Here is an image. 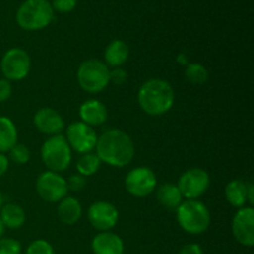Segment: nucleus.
<instances>
[{"mask_svg":"<svg viewBox=\"0 0 254 254\" xmlns=\"http://www.w3.org/2000/svg\"><path fill=\"white\" fill-rule=\"evenodd\" d=\"M156 188V176L151 169L139 166L128 173L126 178V189L134 197H146Z\"/></svg>","mask_w":254,"mask_h":254,"instance_id":"9d476101","label":"nucleus"},{"mask_svg":"<svg viewBox=\"0 0 254 254\" xmlns=\"http://www.w3.org/2000/svg\"><path fill=\"white\" fill-rule=\"evenodd\" d=\"M17 130L11 119L0 117V153L9 151L16 144Z\"/></svg>","mask_w":254,"mask_h":254,"instance_id":"412c9836","label":"nucleus"},{"mask_svg":"<svg viewBox=\"0 0 254 254\" xmlns=\"http://www.w3.org/2000/svg\"><path fill=\"white\" fill-rule=\"evenodd\" d=\"M247 185V201H250L251 206L254 203V195H253V185L251 183L246 184Z\"/></svg>","mask_w":254,"mask_h":254,"instance_id":"72a5a7b5","label":"nucleus"},{"mask_svg":"<svg viewBox=\"0 0 254 254\" xmlns=\"http://www.w3.org/2000/svg\"><path fill=\"white\" fill-rule=\"evenodd\" d=\"M57 216L64 225H74L82 216V207L74 197H64L57 207Z\"/></svg>","mask_w":254,"mask_h":254,"instance_id":"f3484780","label":"nucleus"},{"mask_svg":"<svg viewBox=\"0 0 254 254\" xmlns=\"http://www.w3.org/2000/svg\"><path fill=\"white\" fill-rule=\"evenodd\" d=\"M129 57V47L122 40H113L111 44L107 46L104 51V60L108 66L121 67L122 64H126V61Z\"/></svg>","mask_w":254,"mask_h":254,"instance_id":"a211bd4d","label":"nucleus"},{"mask_svg":"<svg viewBox=\"0 0 254 254\" xmlns=\"http://www.w3.org/2000/svg\"><path fill=\"white\" fill-rule=\"evenodd\" d=\"M77 79L86 92L99 93L109 84L108 66L99 60H87L78 67Z\"/></svg>","mask_w":254,"mask_h":254,"instance_id":"423d86ee","label":"nucleus"},{"mask_svg":"<svg viewBox=\"0 0 254 254\" xmlns=\"http://www.w3.org/2000/svg\"><path fill=\"white\" fill-rule=\"evenodd\" d=\"M10 159L16 164H26L30 160V154L29 148L24 144H15L11 149L9 150Z\"/></svg>","mask_w":254,"mask_h":254,"instance_id":"393cba45","label":"nucleus"},{"mask_svg":"<svg viewBox=\"0 0 254 254\" xmlns=\"http://www.w3.org/2000/svg\"><path fill=\"white\" fill-rule=\"evenodd\" d=\"M26 254H55L54 248L47 241L36 240L27 247Z\"/></svg>","mask_w":254,"mask_h":254,"instance_id":"a878e982","label":"nucleus"},{"mask_svg":"<svg viewBox=\"0 0 254 254\" xmlns=\"http://www.w3.org/2000/svg\"><path fill=\"white\" fill-rule=\"evenodd\" d=\"M4 231H5V227H4V225H2L1 220H0V238H2V235H4Z\"/></svg>","mask_w":254,"mask_h":254,"instance_id":"f704fd0d","label":"nucleus"},{"mask_svg":"<svg viewBox=\"0 0 254 254\" xmlns=\"http://www.w3.org/2000/svg\"><path fill=\"white\" fill-rule=\"evenodd\" d=\"M0 254H21V245L12 238H0Z\"/></svg>","mask_w":254,"mask_h":254,"instance_id":"bb28decb","label":"nucleus"},{"mask_svg":"<svg viewBox=\"0 0 254 254\" xmlns=\"http://www.w3.org/2000/svg\"><path fill=\"white\" fill-rule=\"evenodd\" d=\"M0 220H1L4 227L10 228V230H17V228L22 227L25 220H26V216H25L24 210L19 205L6 203L1 207Z\"/></svg>","mask_w":254,"mask_h":254,"instance_id":"aec40b11","label":"nucleus"},{"mask_svg":"<svg viewBox=\"0 0 254 254\" xmlns=\"http://www.w3.org/2000/svg\"><path fill=\"white\" fill-rule=\"evenodd\" d=\"M179 254H203V251L197 243H190V245H186L185 247L181 248Z\"/></svg>","mask_w":254,"mask_h":254,"instance_id":"2f4dec72","label":"nucleus"},{"mask_svg":"<svg viewBox=\"0 0 254 254\" xmlns=\"http://www.w3.org/2000/svg\"><path fill=\"white\" fill-rule=\"evenodd\" d=\"M79 117L87 126H102L107 121L108 112L103 103L96 99H91V101H86L79 107Z\"/></svg>","mask_w":254,"mask_h":254,"instance_id":"dca6fc26","label":"nucleus"},{"mask_svg":"<svg viewBox=\"0 0 254 254\" xmlns=\"http://www.w3.org/2000/svg\"><path fill=\"white\" fill-rule=\"evenodd\" d=\"M52 9L59 12H69L76 7L77 0H52Z\"/></svg>","mask_w":254,"mask_h":254,"instance_id":"cd10ccee","label":"nucleus"},{"mask_svg":"<svg viewBox=\"0 0 254 254\" xmlns=\"http://www.w3.org/2000/svg\"><path fill=\"white\" fill-rule=\"evenodd\" d=\"M92 251L94 254H123V240L116 233L102 232L92 241Z\"/></svg>","mask_w":254,"mask_h":254,"instance_id":"2eb2a0df","label":"nucleus"},{"mask_svg":"<svg viewBox=\"0 0 254 254\" xmlns=\"http://www.w3.org/2000/svg\"><path fill=\"white\" fill-rule=\"evenodd\" d=\"M174 101L175 94L173 87L164 79H149L139 89V106L149 116H161L166 113L171 109Z\"/></svg>","mask_w":254,"mask_h":254,"instance_id":"f03ea898","label":"nucleus"},{"mask_svg":"<svg viewBox=\"0 0 254 254\" xmlns=\"http://www.w3.org/2000/svg\"><path fill=\"white\" fill-rule=\"evenodd\" d=\"M11 96V84L7 79H0V102H5Z\"/></svg>","mask_w":254,"mask_h":254,"instance_id":"7c9ffc66","label":"nucleus"},{"mask_svg":"<svg viewBox=\"0 0 254 254\" xmlns=\"http://www.w3.org/2000/svg\"><path fill=\"white\" fill-rule=\"evenodd\" d=\"M66 184H67V189H68V190L81 191L82 189L86 186V178L82 175H79V174H77V175L69 176V179L66 181Z\"/></svg>","mask_w":254,"mask_h":254,"instance_id":"c85d7f7f","label":"nucleus"},{"mask_svg":"<svg viewBox=\"0 0 254 254\" xmlns=\"http://www.w3.org/2000/svg\"><path fill=\"white\" fill-rule=\"evenodd\" d=\"M210 176L203 169L192 168L183 174L179 179L178 188L186 200H196L207 191Z\"/></svg>","mask_w":254,"mask_h":254,"instance_id":"6e6552de","label":"nucleus"},{"mask_svg":"<svg viewBox=\"0 0 254 254\" xmlns=\"http://www.w3.org/2000/svg\"><path fill=\"white\" fill-rule=\"evenodd\" d=\"M41 158L50 171L60 173L66 170L71 164V148L66 138L61 134L47 139L41 148Z\"/></svg>","mask_w":254,"mask_h":254,"instance_id":"39448f33","label":"nucleus"},{"mask_svg":"<svg viewBox=\"0 0 254 254\" xmlns=\"http://www.w3.org/2000/svg\"><path fill=\"white\" fill-rule=\"evenodd\" d=\"M1 72L7 81H21L31 68L30 56L25 50L14 47L5 52L1 59Z\"/></svg>","mask_w":254,"mask_h":254,"instance_id":"0eeeda50","label":"nucleus"},{"mask_svg":"<svg viewBox=\"0 0 254 254\" xmlns=\"http://www.w3.org/2000/svg\"><path fill=\"white\" fill-rule=\"evenodd\" d=\"M232 233L238 243L245 247L254 245V210L253 207H242L237 211L232 220Z\"/></svg>","mask_w":254,"mask_h":254,"instance_id":"ddd939ff","label":"nucleus"},{"mask_svg":"<svg viewBox=\"0 0 254 254\" xmlns=\"http://www.w3.org/2000/svg\"><path fill=\"white\" fill-rule=\"evenodd\" d=\"M225 195L233 207L242 208L247 202V185L240 180H233L227 184Z\"/></svg>","mask_w":254,"mask_h":254,"instance_id":"4be33fe9","label":"nucleus"},{"mask_svg":"<svg viewBox=\"0 0 254 254\" xmlns=\"http://www.w3.org/2000/svg\"><path fill=\"white\" fill-rule=\"evenodd\" d=\"M36 129L47 135H57L64 128V122L61 114L52 108H41L34 117Z\"/></svg>","mask_w":254,"mask_h":254,"instance_id":"4468645a","label":"nucleus"},{"mask_svg":"<svg viewBox=\"0 0 254 254\" xmlns=\"http://www.w3.org/2000/svg\"><path fill=\"white\" fill-rule=\"evenodd\" d=\"M64 138H66L69 148L81 154L91 153L96 148L97 140H98V136L93 128L84 124L83 122H76V123L69 124Z\"/></svg>","mask_w":254,"mask_h":254,"instance_id":"9b49d317","label":"nucleus"},{"mask_svg":"<svg viewBox=\"0 0 254 254\" xmlns=\"http://www.w3.org/2000/svg\"><path fill=\"white\" fill-rule=\"evenodd\" d=\"M180 227L190 235H200L208 228L211 215L205 203L197 200H186L176 208Z\"/></svg>","mask_w":254,"mask_h":254,"instance_id":"20e7f679","label":"nucleus"},{"mask_svg":"<svg viewBox=\"0 0 254 254\" xmlns=\"http://www.w3.org/2000/svg\"><path fill=\"white\" fill-rule=\"evenodd\" d=\"M156 197H158V201L164 207L171 211H176V208L183 202V195H181L178 185L170 183L163 184L158 189V191H156Z\"/></svg>","mask_w":254,"mask_h":254,"instance_id":"6ab92c4d","label":"nucleus"},{"mask_svg":"<svg viewBox=\"0 0 254 254\" xmlns=\"http://www.w3.org/2000/svg\"><path fill=\"white\" fill-rule=\"evenodd\" d=\"M36 191L40 197L46 202H59L67 195L66 180L54 171H45L37 178Z\"/></svg>","mask_w":254,"mask_h":254,"instance_id":"1a4fd4ad","label":"nucleus"},{"mask_svg":"<svg viewBox=\"0 0 254 254\" xmlns=\"http://www.w3.org/2000/svg\"><path fill=\"white\" fill-rule=\"evenodd\" d=\"M127 77H128L127 72L123 68H119V67L114 68L113 71H109V82L118 84V86L123 84L127 81Z\"/></svg>","mask_w":254,"mask_h":254,"instance_id":"c756f323","label":"nucleus"},{"mask_svg":"<svg viewBox=\"0 0 254 254\" xmlns=\"http://www.w3.org/2000/svg\"><path fill=\"white\" fill-rule=\"evenodd\" d=\"M7 168H9V159L4 154L0 153V178L6 173Z\"/></svg>","mask_w":254,"mask_h":254,"instance_id":"473e14b6","label":"nucleus"},{"mask_svg":"<svg viewBox=\"0 0 254 254\" xmlns=\"http://www.w3.org/2000/svg\"><path fill=\"white\" fill-rule=\"evenodd\" d=\"M1 205H2V196H1V192H0V208H1Z\"/></svg>","mask_w":254,"mask_h":254,"instance_id":"c9c22d12","label":"nucleus"},{"mask_svg":"<svg viewBox=\"0 0 254 254\" xmlns=\"http://www.w3.org/2000/svg\"><path fill=\"white\" fill-rule=\"evenodd\" d=\"M185 77L189 82L193 84H202L207 82L208 71L203 64H190L185 69Z\"/></svg>","mask_w":254,"mask_h":254,"instance_id":"b1692460","label":"nucleus"},{"mask_svg":"<svg viewBox=\"0 0 254 254\" xmlns=\"http://www.w3.org/2000/svg\"><path fill=\"white\" fill-rule=\"evenodd\" d=\"M94 149L102 163L116 168L128 165L135 154V148L130 136L118 129L107 130L102 134Z\"/></svg>","mask_w":254,"mask_h":254,"instance_id":"f257e3e1","label":"nucleus"},{"mask_svg":"<svg viewBox=\"0 0 254 254\" xmlns=\"http://www.w3.org/2000/svg\"><path fill=\"white\" fill-rule=\"evenodd\" d=\"M88 220L96 230L107 232L117 225L119 220V212L114 205L106 201H98L92 203L88 208Z\"/></svg>","mask_w":254,"mask_h":254,"instance_id":"f8f14e48","label":"nucleus"},{"mask_svg":"<svg viewBox=\"0 0 254 254\" xmlns=\"http://www.w3.org/2000/svg\"><path fill=\"white\" fill-rule=\"evenodd\" d=\"M54 20V9L47 0H26L16 12V22L27 31L45 29Z\"/></svg>","mask_w":254,"mask_h":254,"instance_id":"7ed1b4c3","label":"nucleus"},{"mask_svg":"<svg viewBox=\"0 0 254 254\" xmlns=\"http://www.w3.org/2000/svg\"><path fill=\"white\" fill-rule=\"evenodd\" d=\"M101 163L102 161L99 160L97 154L86 153L77 160L76 166L79 175L86 178V176H91L93 174H96L98 171V169L101 168Z\"/></svg>","mask_w":254,"mask_h":254,"instance_id":"5701e85b","label":"nucleus"}]
</instances>
